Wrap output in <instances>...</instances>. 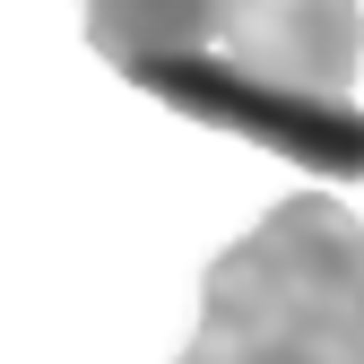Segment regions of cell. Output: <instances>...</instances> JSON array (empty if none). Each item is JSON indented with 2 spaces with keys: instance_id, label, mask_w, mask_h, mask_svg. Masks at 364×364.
Returning a JSON list of instances; mask_svg holds the SVG:
<instances>
[{
  "instance_id": "6da1fadb",
  "label": "cell",
  "mask_w": 364,
  "mask_h": 364,
  "mask_svg": "<svg viewBox=\"0 0 364 364\" xmlns=\"http://www.w3.org/2000/svg\"><path fill=\"white\" fill-rule=\"evenodd\" d=\"M182 364H364V217L330 191L278 200L208 260Z\"/></svg>"
},
{
  "instance_id": "7a4b0ae2",
  "label": "cell",
  "mask_w": 364,
  "mask_h": 364,
  "mask_svg": "<svg viewBox=\"0 0 364 364\" xmlns=\"http://www.w3.org/2000/svg\"><path fill=\"white\" fill-rule=\"evenodd\" d=\"M139 96H156L165 113H182L191 130H225V139H252L269 156H287L295 173L330 182H364V105L355 96H295V87H269L252 70H235L208 43H182V53H139L113 61Z\"/></svg>"
},
{
  "instance_id": "3957f363",
  "label": "cell",
  "mask_w": 364,
  "mask_h": 364,
  "mask_svg": "<svg viewBox=\"0 0 364 364\" xmlns=\"http://www.w3.org/2000/svg\"><path fill=\"white\" fill-rule=\"evenodd\" d=\"M225 61L295 87V96H355L364 70V9L355 0H235L217 26Z\"/></svg>"
},
{
  "instance_id": "277c9868",
  "label": "cell",
  "mask_w": 364,
  "mask_h": 364,
  "mask_svg": "<svg viewBox=\"0 0 364 364\" xmlns=\"http://www.w3.org/2000/svg\"><path fill=\"white\" fill-rule=\"evenodd\" d=\"M235 0H87V43L105 61L139 53H182V43H217Z\"/></svg>"
}]
</instances>
